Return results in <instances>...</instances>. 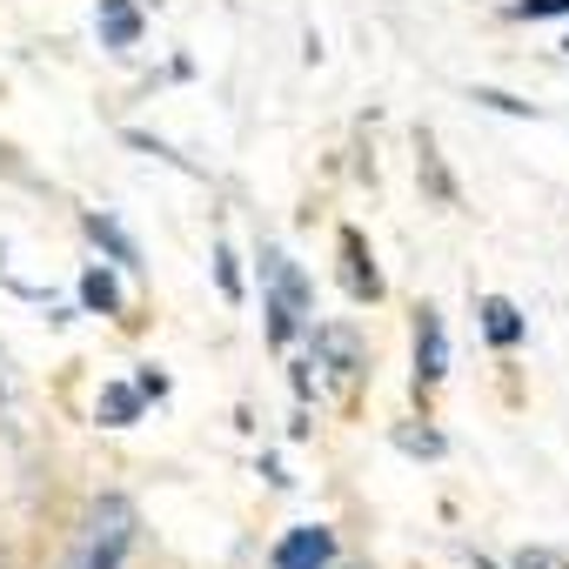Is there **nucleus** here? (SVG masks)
<instances>
[{"mask_svg":"<svg viewBox=\"0 0 569 569\" xmlns=\"http://www.w3.org/2000/svg\"><path fill=\"white\" fill-rule=\"evenodd\" d=\"M0 569H8V549H0Z\"/></svg>","mask_w":569,"mask_h":569,"instance_id":"nucleus-20","label":"nucleus"},{"mask_svg":"<svg viewBox=\"0 0 569 569\" xmlns=\"http://www.w3.org/2000/svg\"><path fill=\"white\" fill-rule=\"evenodd\" d=\"M516 569H569V556H562V549L529 542V549H516Z\"/></svg>","mask_w":569,"mask_h":569,"instance_id":"nucleus-14","label":"nucleus"},{"mask_svg":"<svg viewBox=\"0 0 569 569\" xmlns=\"http://www.w3.org/2000/svg\"><path fill=\"white\" fill-rule=\"evenodd\" d=\"M81 228H88V234H94V241H101V248H108L121 268H134V261H141V248L121 234V221H114V214H81Z\"/></svg>","mask_w":569,"mask_h":569,"instance_id":"nucleus-10","label":"nucleus"},{"mask_svg":"<svg viewBox=\"0 0 569 569\" xmlns=\"http://www.w3.org/2000/svg\"><path fill=\"white\" fill-rule=\"evenodd\" d=\"M214 274H221V296H228V302H241V274H234V254H228V248L214 254Z\"/></svg>","mask_w":569,"mask_h":569,"instance_id":"nucleus-16","label":"nucleus"},{"mask_svg":"<svg viewBox=\"0 0 569 569\" xmlns=\"http://www.w3.org/2000/svg\"><path fill=\"white\" fill-rule=\"evenodd\" d=\"M134 389H141V396H154V402H161V396H168V376H161V369H141V376H134Z\"/></svg>","mask_w":569,"mask_h":569,"instance_id":"nucleus-17","label":"nucleus"},{"mask_svg":"<svg viewBox=\"0 0 569 569\" xmlns=\"http://www.w3.org/2000/svg\"><path fill=\"white\" fill-rule=\"evenodd\" d=\"M316 362L329 369V382L349 396L362 376H369V356H362V342H356V329L349 322H329V329H316Z\"/></svg>","mask_w":569,"mask_h":569,"instance_id":"nucleus-3","label":"nucleus"},{"mask_svg":"<svg viewBox=\"0 0 569 569\" xmlns=\"http://www.w3.org/2000/svg\"><path fill=\"white\" fill-rule=\"evenodd\" d=\"M261 289H268V302H261V316H268V342H274V349H289V342L309 329V309H316V289H309L302 261H289L281 248H261Z\"/></svg>","mask_w":569,"mask_h":569,"instance_id":"nucleus-2","label":"nucleus"},{"mask_svg":"<svg viewBox=\"0 0 569 569\" xmlns=\"http://www.w3.org/2000/svg\"><path fill=\"white\" fill-rule=\"evenodd\" d=\"M476 101H482V108H496V114H522V121H536V108H529V101H516V94H502V88H476Z\"/></svg>","mask_w":569,"mask_h":569,"instance_id":"nucleus-12","label":"nucleus"},{"mask_svg":"<svg viewBox=\"0 0 569 569\" xmlns=\"http://www.w3.org/2000/svg\"><path fill=\"white\" fill-rule=\"evenodd\" d=\"M516 21H549V14H569V0H509Z\"/></svg>","mask_w":569,"mask_h":569,"instance_id":"nucleus-15","label":"nucleus"},{"mask_svg":"<svg viewBox=\"0 0 569 569\" xmlns=\"http://www.w3.org/2000/svg\"><path fill=\"white\" fill-rule=\"evenodd\" d=\"M476 569H496V562H489V556H476Z\"/></svg>","mask_w":569,"mask_h":569,"instance_id":"nucleus-18","label":"nucleus"},{"mask_svg":"<svg viewBox=\"0 0 569 569\" xmlns=\"http://www.w3.org/2000/svg\"><path fill=\"white\" fill-rule=\"evenodd\" d=\"M476 316H482V336H489L496 349H516V342L529 336V322H522V309H516L509 296H482V302H476Z\"/></svg>","mask_w":569,"mask_h":569,"instance_id":"nucleus-6","label":"nucleus"},{"mask_svg":"<svg viewBox=\"0 0 569 569\" xmlns=\"http://www.w3.org/2000/svg\"><path fill=\"white\" fill-rule=\"evenodd\" d=\"M134 536H141V509H134L121 489H101V496L81 509V522H74V536H68V562H61V569H128Z\"/></svg>","mask_w":569,"mask_h":569,"instance_id":"nucleus-1","label":"nucleus"},{"mask_svg":"<svg viewBox=\"0 0 569 569\" xmlns=\"http://www.w3.org/2000/svg\"><path fill=\"white\" fill-rule=\"evenodd\" d=\"M442 376H449V329L436 309H422L416 316V389H436Z\"/></svg>","mask_w":569,"mask_h":569,"instance_id":"nucleus-4","label":"nucleus"},{"mask_svg":"<svg viewBox=\"0 0 569 569\" xmlns=\"http://www.w3.org/2000/svg\"><path fill=\"white\" fill-rule=\"evenodd\" d=\"M94 28H101V48L128 54V48L141 41V8H134V0H101V14H94Z\"/></svg>","mask_w":569,"mask_h":569,"instance_id":"nucleus-7","label":"nucleus"},{"mask_svg":"<svg viewBox=\"0 0 569 569\" xmlns=\"http://www.w3.org/2000/svg\"><path fill=\"white\" fill-rule=\"evenodd\" d=\"M141 402H148L141 389H128V382H114V389H101V422H108V429H128V422L141 416Z\"/></svg>","mask_w":569,"mask_h":569,"instance_id":"nucleus-11","label":"nucleus"},{"mask_svg":"<svg viewBox=\"0 0 569 569\" xmlns=\"http://www.w3.org/2000/svg\"><path fill=\"white\" fill-rule=\"evenodd\" d=\"M396 449H409V456H442V436H436V429H396Z\"/></svg>","mask_w":569,"mask_h":569,"instance_id":"nucleus-13","label":"nucleus"},{"mask_svg":"<svg viewBox=\"0 0 569 569\" xmlns=\"http://www.w3.org/2000/svg\"><path fill=\"white\" fill-rule=\"evenodd\" d=\"M81 309H94V316H121V281H114L108 268H88V274H81Z\"/></svg>","mask_w":569,"mask_h":569,"instance_id":"nucleus-9","label":"nucleus"},{"mask_svg":"<svg viewBox=\"0 0 569 569\" xmlns=\"http://www.w3.org/2000/svg\"><path fill=\"white\" fill-rule=\"evenodd\" d=\"M342 274H349V296H362V302H376L382 296V274H376V261H369V248H362V234L356 228H342Z\"/></svg>","mask_w":569,"mask_h":569,"instance_id":"nucleus-8","label":"nucleus"},{"mask_svg":"<svg viewBox=\"0 0 569 569\" xmlns=\"http://www.w3.org/2000/svg\"><path fill=\"white\" fill-rule=\"evenodd\" d=\"M329 569H336V562H329ZM349 569H369V562H349Z\"/></svg>","mask_w":569,"mask_h":569,"instance_id":"nucleus-19","label":"nucleus"},{"mask_svg":"<svg viewBox=\"0 0 569 569\" xmlns=\"http://www.w3.org/2000/svg\"><path fill=\"white\" fill-rule=\"evenodd\" d=\"M336 562V536L322 529V522H309V529H289L274 542V569H329Z\"/></svg>","mask_w":569,"mask_h":569,"instance_id":"nucleus-5","label":"nucleus"}]
</instances>
